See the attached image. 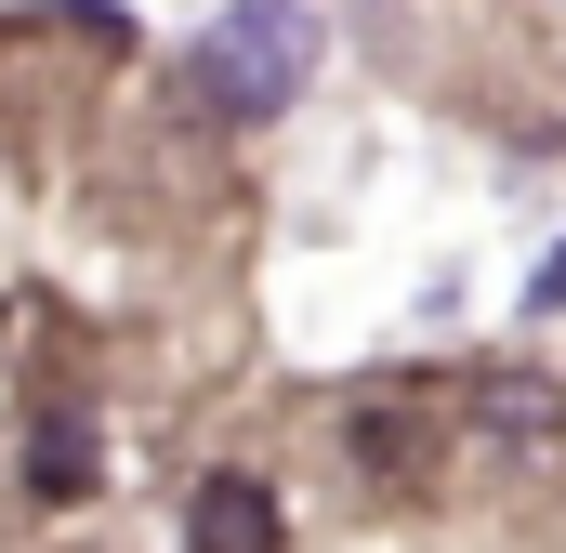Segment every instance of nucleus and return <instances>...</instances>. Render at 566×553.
<instances>
[{"label": "nucleus", "mask_w": 566, "mask_h": 553, "mask_svg": "<svg viewBox=\"0 0 566 553\" xmlns=\"http://www.w3.org/2000/svg\"><path fill=\"white\" fill-rule=\"evenodd\" d=\"M27 488H40V501H80V488H93V421H40V435H27Z\"/></svg>", "instance_id": "nucleus-4"}, {"label": "nucleus", "mask_w": 566, "mask_h": 553, "mask_svg": "<svg viewBox=\"0 0 566 553\" xmlns=\"http://www.w3.org/2000/svg\"><path fill=\"white\" fill-rule=\"evenodd\" d=\"M488 435H501V448H527V461L554 474V461H566V396L514 369V383H488Z\"/></svg>", "instance_id": "nucleus-3"}, {"label": "nucleus", "mask_w": 566, "mask_h": 553, "mask_svg": "<svg viewBox=\"0 0 566 553\" xmlns=\"http://www.w3.org/2000/svg\"><path fill=\"white\" fill-rule=\"evenodd\" d=\"M185 541L198 553H277V488L264 474H211L198 514H185Z\"/></svg>", "instance_id": "nucleus-2"}, {"label": "nucleus", "mask_w": 566, "mask_h": 553, "mask_svg": "<svg viewBox=\"0 0 566 553\" xmlns=\"http://www.w3.org/2000/svg\"><path fill=\"white\" fill-rule=\"evenodd\" d=\"M356 448H369L382 474H396V461H422V409H409V421H396V409H369V421H356Z\"/></svg>", "instance_id": "nucleus-5"}, {"label": "nucleus", "mask_w": 566, "mask_h": 553, "mask_svg": "<svg viewBox=\"0 0 566 553\" xmlns=\"http://www.w3.org/2000/svg\"><path fill=\"white\" fill-rule=\"evenodd\" d=\"M303 66H316V13L303 0H238L211 40H198V106L211 119H277L290 93H303Z\"/></svg>", "instance_id": "nucleus-1"}]
</instances>
